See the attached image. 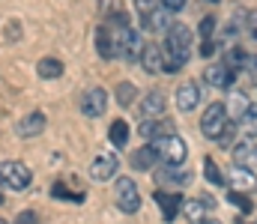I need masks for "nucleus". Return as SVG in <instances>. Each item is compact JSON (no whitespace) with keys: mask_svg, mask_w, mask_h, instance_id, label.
I'll use <instances>...</instances> for the list:
<instances>
[{"mask_svg":"<svg viewBox=\"0 0 257 224\" xmlns=\"http://www.w3.org/2000/svg\"><path fill=\"white\" fill-rule=\"evenodd\" d=\"M242 75L257 87V54H248V60H245V66H242Z\"/></svg>","mask_w":257,"mask_h":224,"instance_id":"nucleus-31","label":"nucleus"},{"mask_svg":"<svg viewBox=\"0 0 257 224\" xmlns=\"http://www.w3.org/2000/svg\"><path fill=\"white\" fill-rule=\"evenodd\" d=\"M51 197H60L66 203H84V191H69L63 179H57V182L51 185Z\"/></svg>","mask_w":257,"mask_h":224,"instance_id":"nucleus-27","label":"nucleus"},{"mask_svg":"<svg viewBox=\"0 0 257 224\" xmlns=\"http://www.w3.org/2000/svg\"><path fill=\"white\" fill-rule=\"evenodd\" d=\"M197 36H200V42H212V36H215V18H203Z\"/></svg>","mask_w":257,"mask_h":224,"instance_id":"nucleus-29","label":"nucleus"},{"mask_svg":"<svg viewBox=\"0 0 257 224\" xmlns=\"http://www.w3.org/2000/svg\"><path fill=\"white\" fill-rule=\"evenodd\" d=\"M156 182L162 185V188H180V185H186L189 182V173L186 170H180V164H162L159 170H156Z\"/></svg>","mask_w":257,"mask_h":224,"instance_id":"nucleus-12","label":"nucleus"},{"mask_svg":"<svg viewBox=\"0 0 257 224\" xmlns=\"http://www.w3.org/2000/svg\"><path fill=\"white\" fill-rule=\"evenodd\" d=\"M96 51L102 60H114L117 57V30H111L108 24L96 30Z\"/></svg>","mask_w":257,"mask_h":224,"instance_id":"nucleus-13","label":"nucleus"},{"mask_svg":"<svg viewBox=\"0 0 257 224\" xmlns=\"http://www.w3.org/2000/svg\"><path fill=\"white\" fill-rule=\"evenodd\" d=\"M156 161H159V152L153 144H144L132 152V167H138V170H150V167H156Z\"/></svg>","mask_w":257,"mask_h":224,"instance_id":"nucleus-21","label":"nucleus"},{"mask_svg":"<svg viewBox=\"0 0 257 224\" xmlns=\"http://www.w3.org/2000/svg\"><path fill=\"white\" fill-rule=\"evenodd\" d=\"M36 72H39L42 81H54V78L63 75V63H60L57 57H42V60L36 63Z\"/></svg>","mask_w":257,"mask_h":224,"instance_id":"nucleus-24","label":"nucleus"},{"mask_svg":"<svg viewBox=\"0 0 257 224\" xmlns=\"http://www.w3.org/2000/svg\"><path fill=\"white\" fill-rule=\"evenodd\" d=\"M200 224H221V221H218V218H203Z\"/></svg>","mask_w":257,"mask_h":224,"instance_id":"nucleus-37","label":"nucleus"},{"mask_svg":"<svg viewBox=\"0 0 257 224\" xmlns=\"http://www.w3.org/2000/svg\"><path fill=\"white\" fill-rule=\"evenodd\" d=\"M138 132H141V138H144V141H150V144H153V141H159L162 135H171V132H174V126H171L168 120H141V129H138Z\"/></svg>","mask_w":257,"mask_h":224,"instance_id":"nucleus-18","label":"nucleus"},{"mask_svg":"<svg viewBox=\"0 0 257 224\" xmlns=\"http://www.w3.org/2000/svg\"><path fill=\"white\" fill-rule=\"evenodd\" d=\"M153 147H156L159 158H162L165 164H183V161H186V155H189L186 141H183L177 132H171V135H162L159 141H153Z\"/></svg>","mask_w":257,"mask_h":224,"instance_id":"nucleus-4","label":"nucleus"},{"mask_svg":"<svg viewBox=\"0 0 257 224\" xmlns=\"http://www.w3.org/2000/svg\"><path fill=\"white\" fill-rule=\"evenodd\" d=\"M117 102H120V105H123V108H126V105H132V102H135V87H132V84H120V87H117Z\"/></svg>","mask_w":257,"mask_h":224,"instance_id":"nucleus-30","label":"nucleus"},{"mask_svg":"<svg viewBox=\"0 0 257 224\" xmlns=\"http://www.w3.org/2000/svg\"><path fill=\"white\" fill-rule=\"evenodd\" d=\"M12 224H36V212L33 209H24V212H18V218Z\"/></svg>","mask_w":257,"mask_h":224,"instance_id":"nucleus-35","label":"nucleus"},{"mask_svg":"<svg viewBox=\"0 0 257 224\" xmlns=\"http://www.w3.org/2000/svg\"><path fill=\"white\" fill-rule=\"evenodd\" d=\"M114 197H117V209L126 215H135L141 209V191H138L135 179H128V176H120L114 182Z\"/></svg>","mask_w":257,"mask_h":224,"instance_id":"nucleus-5","label":"nucleus"},{"mask_svg":"<svg viewBox=\"0 0 257 224\" xmlns=\"http://www.w3.org/2000/svg\"><path fill=\"white\" fill-rule=\"evenodd\" d=\"M144 36L138 33V30H132V27H126V30H117V57L120 60H141V54H144Z\"/></svg>","mask_w":257,"mask_h":224,"instance_id":"nucleus-6","label":"nucleus"},{"mask_svg":"<svg viewBox=\"0 0 257 224\" xmlns=\"http://www.w3.org/2000/svg\"><path fill=\"white\" fill-rule=\"evenodd\" d=\"M0 203H3V194H0Z\"/></svg>","mask_w":257,"mask_h":224,"instance_id":"nucleus-39","label":"nucleus"},{"mask_svg":"<svg viewBox=\"0 0 257 224\" xmlns=\"http://www.w3.org/2000/svg\"><path fill=\"white\" fill-rule=\"evenodd\" d=\"M242 24H245V30H248V33H251V36L257 39V12H245Z\"/></svg>","mask_w":257,"mask_h":224,"instance_id":"nucleus-34","label":"nucleus"},{"mask_svg":"<svg viewBox=\"0 0 257 224\" xmlns=\"http://www.w3.org/2000/svg\"><path fill=\"white\" fill-rule=\"evenodd\" d=\"M117 167H120L117 155L108 152V149H99L96 158L90 161V179H96V182H108V179L117 176Z\"/></svg>","mask_w":257,"mask_h":224,"instance_id":"nucleus-7","label":"nucleus"},{"mask_svg":"<svg viewBox=\"0 0 257 224\" xmlns=\"http://www.w3.org/2000/svg\"><path fill=\"white\" fill-rule=\"evenodd\" d=\"M227 182L236 188V191H251L257 185V176L251 170H245V167H239V164H233V170H230V176H227Z\"/></svg>","mask_w":257,"mask_h":224,"instance_id":"nucleus-22","label":"nucleus"},{"mask_svg":"<svg viewBox=\"0 0 257 224\" xmlns=\"http://www.w3.org/2000/svg\"><path fill=\"white\" fill-rule=\"evenodd\" d=\"M212 206L209 197H194V200H183V215L189 218V224H200L206 218V209Z\"/></svg>","mask_w":257,"mask_h":224,"instance_id":"nucleus-19","label":"nucleus"},{"mask_svg":"<svg viewBox=\"0 0 257 224\" xmlns=\"http://www.w3.org/2000/svg\"><path fill=\"white\" fill-rule=\"evenodd\" d=\"M233 164L251 170L257 176V147H251V144H236L233 147Z\"/></svg>","mask_w":257,"mask_h":224,"instance_id":"nucleus-20","label":"nucleus"},{"mask_svg":"<svg viewBox=\"0 0 257 224\" xmlns=\"http://www.w3.org/2000/svg\"><path fill=\"white\" fill-rule=\"evenodd\" d=\"M233 78H236V72H233L224 60L209 63L206 72H203V81H206L209 87H218V90H230V87H233Z\"/></svg>","mask_w":257,"mask_h":224,"instance_id":"nucleus-9","label":"nucleus"},{"mask_svg":"<svg viewBox=\"0 0 257 224\" xmlns=\"http://www.w3.org/2000/svg\"><path fill=\"white\" fill-rule=\"evenodd\" d=\"M0 224H9V221H6V218H0Z\"/></svg>","mask_w":257,"mask_h":224,"instance_id":"nucleus-38","label":"nucleus"},{"mask_svg":"<svg viewBox=\"0 0 257 224\" xmlns=\"http://www.w3.org/2000/svg\"><path fill=\"white\" fill-rule=\"evenodd\" d=\"M45 126H48L45 114H42V111H30V114L18 123V135H21V138H39V135L45 132Z\"/></svg>","mask_w":257,"mask_h":224,"instance_id":"nucleus-14","label":"nucleus"},{"mask_svg":"<svg viewBox=\"0 0 257 224\" xmlns=\"http://www.w3.org/2000/svg\"><path fill=\"white\" fill-rule=\"evenodd\" d=\"M108 138H111V144H114L117 149L126 147V144H128V123H126V120H114V123H111Z\"/></svg>","mask_w":257,"mask_h":224,"instance_id":"nucleus-26","label":"nucleus"},{"mask_svg":"<svg viewBox=\"0 0 257 224\" xmlns=\"http://www.w3.org/2000/svg\"><path fill=\"white\" fill-rule=\"evenodd\" d=\"M141 66H144V72H150V75L165 72V54H162V48L153 45V42H147L144 54H141Z\"/></svg>","mask_w":257,"mask_h":224,"instance_id":"nucleus-15","label":"nucleus"},{"mask_svg":"<svg viewBox=\"0 0 257 224\" xmlns=\"http://www.w3.org/2000/svg\"><path fill=\"white\" fill-rule=\"evenodd\" d=\"M162 54H165V72H180L192 57V30L186 24H174L165 33Z\"/></svg>","mask_w":257,"mask_h":224,"instance_id":"nucleus-1","label":"nucleus"},{"mask_svg":"<svg viewBox=\"0 0 257 224\" xmlns=\"http://www.w3.org/2000/svg\"><path fill=\"white\" fill-rule=\"evenodd\" d=\"M224 105H227V114H230V117H233V120L239 123V120L245 117V111L251 108V99H248L245 93L233 90V93H230V102H224Z\"/></svg>","mask_w":257,"mask_h":224,"instance_id":"nucleus-23","label":"nucleus"},{"mask_svg":"<svg viewBox=\"0 0 257 224\" xmlns=\"http://www.w3.org/2000/svg\"><path fill=\"white\" fill-rule=\"evenodd\" d=\"M239 126V132H242V138H248V141H254L257 138V105H251L248 111H245V117L236 123Z\"/></svg>","mask_w":257,"mask_h":224,"instance_id":"nucleus-25","label":"nucleus"},{"mask_svg":"<svg viewBox=\"0 0 257 224\" xmlns=\"http://www.w3.org/2000/svg\"><path fill=\"white\" fill-rule=\"evenodd\" d=\"M227 126H230V114H227V105L224 102H212L203 111V117H200V132L209 141H218L227 132Z\"/></svg>","mask_w":257,"mask_h":224,"instance_id":"nucleus-2","label":"nucleus"},{"mask_svg":"<svg viewBox=\"0 0 257 224\" xmlns=\"http://www.w3.org/2000/svg\"><path fill=\"white\" fill-rule=\"evenodd\" d=\"M105 108H108V90H105V87H90V90H84V96H81V114H84V117L96 120V117L105 114Z\"/></svg>","mask_w":257,"mask_h":224,"instance_id":"nucleus-8","label":"nucleus"},{"mask_svg":"<svg viewBox=\"0 0 257 224\" xmlns=\"http://www.w3.org/2000/svg\"><path fill=\"white\" fill-rule=\"evenodd\" d=\"M159 6H162V0H135V9L141 12V18H144V15H150V12H153V9H159Z\"/></svg>","mask_w":257,"mask_h":224,"instance_id":"nucleus-32","label":"nucleus"},{"mask_svg":"<svg viewBox=\"0 0 257 224\" xmlns=\"http://www.w3.org/2000/svg\"><path fill=\"white\" fill-rule=\"evenodd\" d=\"M230 203H233L236 209H242V212H251V200H248L245 194H239V191H233V194H230Z\"/></svg>","mask_w":257,"mask_h":224,"instance_id":"nucleus-33","label":"nucleus"},{"mask_svg":"<svg viewBox=\"0 0 257 224\" xmlns=\"http://www.w3.org/2000/svg\"><path fill=\"white\" fill-rule=\"evenodd\" d=\"M156 203H159V212H162L165 224H171L183 209V197L177 191H156Z\"/></svg>","mask_w":257,"mask_h":224,"instance_id":"nucleus-11","label":"nucleus"},{"mask_svg":"<svg viewBox=\"0 0 257 224\" xmlns=\"http://www.w3.org/2000/svg\"><path fill=\"white\" fill-rule=\"evenodd\" d=\"M186 3H189V0H162V6H165L168 12H180V9H186Z\"/></svg>","mask_w":257,"mask_h":224,"instance_id":"nucleus-36","label":"nucleus"},{"mask_svg":"<svg viewBox=\"0 0 257 224\" xmlns=\"http://www.w3.org/2000/svg\"><path fill=\"white\" fill-rule=\"evenodd\" d=\"M0 182L12 191H24L33 185V170L24 161H0Z\"/></svg>","mask_w":257,"mask_h":224,"instance_id":"nucleus-3","label":"nucleus"},{"mask_svg":"<svg viewBox=\"0 0 257 224\" xmlns=\"http://www.w3.org/2000/svg\"><path fill=\"white\" fill-rule=\"evenodd\" d=\"M197 102H200V87H197V81H183L180 90H177V108L189 114Z\"/></svg>","mask_w":257,"mask_h":224,"instance_id":"nucleus-17","label":"nucleus"},{"mask_svg":"<svg viewBox=\"0 0 257 224\" xmlns=\"http://www.w3.org/2000/svg\"><path fill=\"white\" fill-rule=\"evenodd\" d=\"M165 108H168V99H165V93H162V90H150V93L141 99V105H138L141 120H162Z\"/></svg>","mask_w":257,"mask_h":224,"instance_id":"nucleus-10","label":"nucleus"},{"mask_svg":"<svg viewBox=\"0 0 257 224\" xmlns=\"http://www.w3.org/2000/svg\"><path fill=\"white\" fill-rule=\"evenodd\" d=\"M171 15H174V12H168L165 6L153 9L150 15H144V30H147V33H168V30H171Z\"/></svg>","mask_w":257,"mask_h":224,"instance_id":"nucleus-16","label":"nucleus"},{"mask_svg":"<svg viewBox=\"0 0 257 224\" xmlns=\"http://www.w3.org/2000/svg\"><path fill=\"white\" fill-rule=\"evenodd\" d=\"M203 173H206V179H209L212 185H227V176L221 173V167H218L212 158H203Z\"/></svg>","mask_w":257,"mask_h":224,"instance_id":"nucleus-28","label":"nucleus"}]
</instances>
